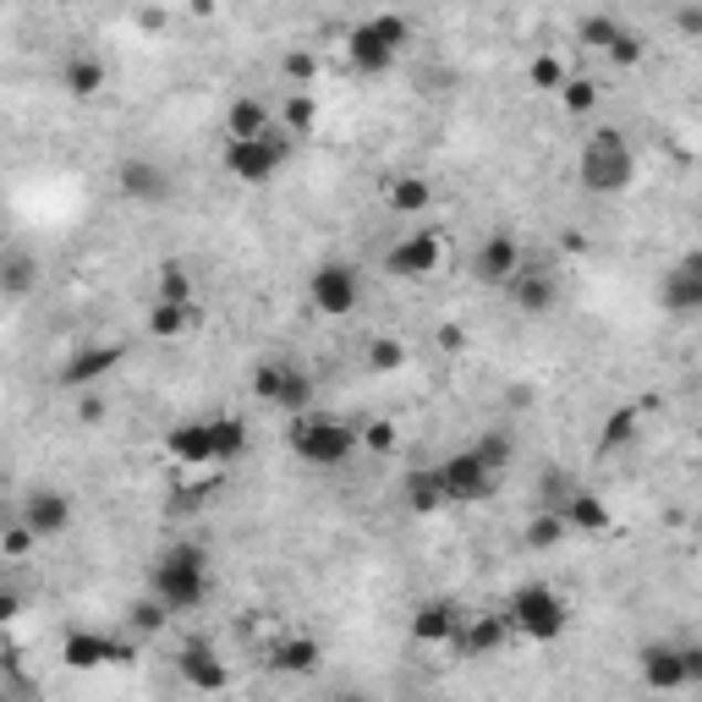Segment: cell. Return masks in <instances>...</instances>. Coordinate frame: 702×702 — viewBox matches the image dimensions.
Here are the masks:
<instances>
[{
	"mask_svg": "<svg viewBox=\"0 0 702 702\" xmlns=\"http://www.w3.org/2000/svg\"><path fill=\"white\" fill-rule=\"evenodd\" d=\"M148 593L170 609V615H192L209 598V549L203 544H170L154 570H148Z\"/></svg>",
	"mask_w": 702,
	"mask_h": 702,
	"instance_id": "cell-1",
	"label": "cell"
},
{
	"mask_svg": "<svg viewBox=\"0 0 702 702\" xmlns=\"http://www.w3.org/2000/svg\"><path fill=\"white\" fill-rule=\"evenodd\" d=\"M576 181L593 192V198H615L637 181V148L620 127H598L593 138L581 143V159H576Z\"/></svg>",
	"mask_w": 702,
	"mask_h": 702,
	"instance_id": "cell-2",
	"label": "cell"
},
{
	"mask_svg": "<svg viewBox=\"0 0 702 702\" xmlns=\"http://www.w3.org/2000/svg\"><path fill=\"white\" fill-rule=\"evenodd\" d=\"M505 620L527 642H560L565 631H570V604H565L549 581H522L511 593V604H505Z\"/></svg>",
	"mask_w": 702,
	"mask_h": 702,
	"instance_id": "cell-3",
	"label": "cell"
},
{
	"mask_svg": "<svg viewBox=\"0 0 702 702\" xmlns=\"http://www.w3.org/2000/svg\"><path fill=\"white\" fill-rule=\"evenodd\" d=\"M407 39H412V22L396 17V11H379V17L357 22L352 39H346L352 72H363V77H385V72L396 66V55L407 50Z\"/></svg>",
	"mask_w": 702,
	"mask_h": 702,
	"instance_id": "cell-4",
	"label": "cell"
},
{
	"mask_svg": "<svg viewBox=\"0 0 702 702\" xmlns=\"http://www.w3.org/2000/svg\"><path fill=\"white\" fill-rule=\"evenodd\" d=\"M291 455L296 461H307V467H340L357 444H363V433L352 428V422H340V418H291Z\"/></svg>",
	"mask_w": 702,
	"mask_h": 702,
	"instance_id": "cell-5",
	"label": "cell"
},
{
	"mask_svg": "<svg viewBox=\"0 0 702 702\" xmlns=\"http://www.w3.org/2000/svg\"><path fill=\"white\" fill-rule=\"evenodd\" d=\"M291 143L296 138H285V133H270V138H253V143H226L220 159H226V170L242 187H264V181H275V170L291 159Z\"/></svg>",
	"mask_w": 702,
	"mask_h": 702,
	"instance_id": "cell-6",
	"label": "cell"
},
{
	"mask_svg": "<svg viewBox=\"0 0 702 702\" xmlns=\"http://www.w3.org/2000/svg\"><path fill=\"white\" fill-rule=\"evenodd\" d=\"M307 302H313V313H324V318L357 313V302H363V275H357V264L324 259V264L313 270V281H307Z\"/></svg>",
	"mask_w": 702,
	"mask_h": 702,
	"instance_id": "cell-7",
	"label": "cell"
},
{
	"mask_svg": "<svg viewBox=\"0 0 702 702\" xmlns=\"http://www.w3.org/2000/svg\"><path fill=\"white\" fill-rule=\"evenodd\" d=\"M439 478H444L450 505H478V500H489V494L500 489V472H489V467L478 461V450L444 455V461H439Z\"/></svg>",
	"mask_w": 702,
	"mask_h": 702,
	"instance_id": "cell-8",
	"label": "cell"
},
{
	"mask_svg": "<svg viewBox=\"0 0 702 702\" xmlns=\"http://www.w3.org/2000/svg\"><path fill=\"white\" fill-rule=\"evenodd\" d=\"M133 659H138V648L122 637H105V631H66V642H61L66 670H111V664H133Z\"/></svg>",
	"mask_w": 702,
	"mask_h": 702,
	"instance_id": "cell-9",
	"label": "cell"
},
{
	"mask_svg": "<svg viewBox=\"0 0 702 702\" xmlns=\"http://www.w3.org/2000/svg\"><path fill=\"white\" fill-rule=\"evenodd\" d=\"M176 675H181L192 692H203V698H214V692L231 687V664L220 659V648H214L209 637H192V642L176 648Z\"/></svg>",
	"mask_w": 702,
	"mask_h": 702,
	"instance_id": "cell-10",
	"label": "cell"
},
{
	"mask_svg": "<svg viewBox=\"0 0 702 702\" xmlns=\"http://www.w3.org/2000/svg\"><path fill=\"white\" fill-rule=\"evenodd\" d=\"M439 264H444V237H439V231H412V237H401V242L385 253V270H390L396 281H428Z\"/></svg>",
	"mask_w": 702,
	"mask_h": 702,
	"instance_id": "cell-11",
	"label": "cell"
},
{
	"mask_svg": "<svg viewBox=\"0 0 702 702\" xmlns=\"http://www.w3.org/2000/svg\"><path fill=\"white\" fill-rule=\"evenodd\" d=\"M122 357H127V346L122 340H105V346H83V352H72L66 363H61V374H55V385L61 390H77V396H88L111 368H122Z\"/></svg>",
	"mask_w": 702,
	"mask_h": 702,
	"instance_id": "cell-12",
	"label": "cell"
},
{
	"mask_svg": "<svg viewBox=\"0 0 702 702\" xmlns=\"http://www.w3.org/2000/svg\"><path fill=\"white\" fill-rule=\"evenodd\" d=\"M637 670H642V687L670 698V692H687V659H681V642H642L637 648Z\"/></svg>",
	"mask_w": 702,
	"mask_h": 702,
	"instance_id": "cell-13",
	"label": "cell"
},
{
	"mask_svg": "<svg viewBox=\"0 0 702 702\" xmlns=\"http://www.w3.org/2000/svg\"><path fill=\"white\" fill-rule=\"evenodd\" d=\"M522 264H527V253H522V242H516L511 231L483 237L478 253H472V275H478L483 285H511L516 275H522Z\"/></svg>",
	"mask_w": 702,
	"mask_h": 702,
	"instance_id": "cell-14",
	"label": "cell"
},
{
	"mask_svg": "<svg viewBox=\"0 0 702 702\" xmlns=\"http://www.w3.org/2000/svg\"><path fill=\"white\" fill-rule=\"evenodd\" d=\"M505 291H511V307L527 313V318H544V313H555V302H560V281H555L544 264H522V275L505 285Z\"/></svg>",
	"mask_w": 702,
	"mask_h": 702,
	"instance_id": "cell-15",
	"label": "cell"
},
{
	"mask_svg": "<svg viewBox=\"0 0 702 702\" xmlns=\"http://www.w3.org/2000/svg\"><path fill=\"white\" fill-rule=\"evenodd\" d=\"M22 527H33L39 538H61L66 527H72V500L61 494V489H33L28 500H22V516H17Z\"/></svg>",
	"mask_w": 702,
	"mask_h": 702,
	"instance_id": "cell-16",
	"label": "cell"
},
{
	"mask_svg": "<svg viewBox=\"0 0 702 702\" xmlns=\"http://www.w3.org/2000/svg\"><path fill=\"white\" fill-rule=\"evenodd\" d=\"M412 637H418L422 648H450L461 637V609L450 598H422L418 609H412Z\"/></svg>",
	"mask_w": 702,
	"mask_h": 702,
	"instance_id": "cell-17",
	"label": "cell"
},
{
	"mask_svg": "<svg viewBox=\"0 0 702 702\" xmlns=\"http://www.w3.org/2000/svg\"><path fill=\"white\" fill-rule=\"evenodd\" d=\"M116 187H122V198H133V203H165V198H170V176H165L154 159H122V165H116Z\"/></svg>",
	"mask_w": 702,
	"mask_h": 702,
	"instance_id": "cell-18",
	"label": "cell"
},
{
	"mask_svg": "<svg viewBox=\"0 0 702 702\" xmlns=\"http://www.w3.org/2000/svg\"><path fill=\"white\" fill-rule=\"evenodd\" d=\"M275 133V111L259 99V94H237L231 111H226V143H253Z\"/></svg>",
	"mask_w": 702,
	"mask_h": 702,
	"instance_id": "cell-19",
	"label": "cell"
},
{
	"mask_svg": "<svg viewBox=\"0 0 702 702\" xmlns=\"http://www.w3.org/2000/svg\"><path fill=\"white\" fill-rule=\"evenodd\" d=\"M505 637H511L505 609H500V615H472V620L461 626L455 648H461V659H489V653H500V648H505Z\"/></svg>",
	"mask_w": 702,
	"mask_h": 702,
	"instance_id": "cell-20",
	"label": "cell"
},
{
	"mask_svg": "<svg viewBox=\"0 0 702 702\" xmlns=\"http://www.w3.org/2000/svg\"><path fill=\"white\" fill-rule=\"evenodd\" d=\"M659 307H664L670 318H698L702 313V281L698 275H687L681 264H670L664 281H659Z\"/></svg>",
	"mask_w": 702,
	"mask_h": 702,
	"instance_id": "cell-21",
	"label": "cell"
},
{
	"mask_svg": "<svg viewBox=\"0 0 702 702\" xmlns=\"http://www.w3.org/2000/svg\"><path fill=\"white\" fill-rule=\"evenodd\" d=\"M401 494H407V511H412V516H439V511L450 505L439 467H412V472L401 478Z\"/></svg>",
	"mask_w": 702,
	"mask_h": 702,
	"instance_id": "cell-22",
	"label": "cell"
},
{
	"mask_svg": "<svg viewBox=\"0 0 702 702\" xmlns=\"http://www.w3.org/2000/svg\"><path fill=\"white\" fill-rule=\"evenodd\" d=\"M105 61L99 55H88V50H72L66 61H61V88L72 94V99H94L99 88H105Z\"/></svg>",
	"mask_w": 702,
	"mask_h": 702,
	"instance_id": "cell-23",
	"label": "cell"
},
{
	"mask_svg": "<svg viewBox=\"0 0 702 702\" xmlns=\"http://www.w3.org/2000/svg\"><path fill=\"white\" fill-rule=\"evenodd\" d=\"M560 516H565V527H570V533H581V538H604V533L615 527V511H609L598 494H587V489H576V494H570V505H565Z\"/></svg>",
	"mask_w": 702,
	"mask_h": 702,
	"instance_id": "cell-24",
	"label": "cell"
},
{
	"mask_svg": "<svg viewBox=\"0 0 702 702\" xmlns=\"http://www.w3.org/2000/svg\"><path fill=\"white\" fill-rule=\"evenodd\" d=\"M385 203H390V214L412 220V214H428V209H433V187H428V176L401 170V176L385 181Z\"/></svg>",
	"mask_w": 702,
	"mask_h": 702,
	"instance_id": "cell-25",
	"label": "cell"
},
{
	"mask_svg": "<svg viewBox=\"0 0 702 702\" xmlns=\"http://www.w3.org/2000/svg\"><path fill=\"white\" fill-rule=\"evenodd\" d=\"M318 664H324L318 637H281V642L270 648V670H275V675H313Z\"/></svg>",
	"mask_w": 702,
	"mask_h": 702,
	"instance_id": "cell-26",
	"label": "cell"
},
{
	"mask_svg": "<svg viewBox=\"0 0 702 702\" xmlns=\"http://www.w3.org/2000/svg\"><path fill=\"white\" fill-rule=\"evenodd\" d=\"M165 450H170V461H181V467H209V461H214V450H209V422H176V428L165 433Z\"/></svg>",
	"mask_w": 702,
	"mask_h": 702,
	"instance_id": "cell-27",
	"label": "cell"
},
{
	"mask_svg": "<svg viewBox=\"0 0 702 702\" xmlns=\"http://www.w3.org/2000/svg\"><path fill=\"white\" fill-rule=\"evenodd\" d=\"M209 450H214V461H220V467H226V461H237V455L248 450V422L237 418V412L209 418Z\"/></svg>",
	"mask_w": 702,
	"mask_h": 702,
	"instance_id": "cell-28",
	"label": "cell"
},
{
	"mask_svg": "<svg viewBox=\"0 0 702 702\" xmlns=\"http://www.w3.org/2000/svg\"><path fill=\"white\" fill-rule=\"evenodd\" d=\"M637 422H642V407H615L604 428H598V455H615V450H626L631 439H637Z\"/></svg>",
	"mask_w": 702,
	"mask_h": 702,
	"instance_id": "cell-29",
	"label": "cell"
},
{
	"mask_svg": "<svg viewBox=\"0 0 702 702\" xmlns=\"http://www.w3.org/2000/svg\"><path fill=\"white\" fill-rule=\"evenodd\" d=\"M620 33H626V22H620L615 11H587V17L576 22V39H581V44H593V50H604V55L620 44Z\"/></svg>",
	"mask_w": 702,
	"mask_h": 702,
	"instance_id": "cell-30",
	"label": "cell"
},
{
	"mask_svg": "<svg viewBox=\"0 0 702 702\" xmlns=\"http://www.w3.org/2000/svg\"><path fill=\"white\" fill-rule=\"evenodd\" d=\"M192 318H198V313L181 307V302H154V307H148V335H154V340H181V335L192 329Z\"/></svg>",
	"mask_w": 702,
	"mask_h": 702,
	"instance_id": "cell-31",
	"label": "cell"
},
{
	"mask_svg": "<svg viewBox=\"0 0 702 702\" xmlns=\"http://www.w3.org/2000/svg\"><path fill=\"white\" fill-rule=\"evenodd\" d=\"M33 281H39V264H33L22 248H11V253H6V264H0V296H11V302H17V296H28V291H33Z\"/></svg>",
	"mask_w": 702,
	"mask_h": 702,
	"instance_id": "cell-32",
	"label": "cell"
},
{
	"mask_svg": "<svg viewBox=\"0 0 702 702\" xmlns=\"http://www.w3.org/2000/svg\"><path fill=\"white\" fill-rule=\"evenodd\" d=\"M154 302H181V307H192V275H187L181 259H165V264H159V275H154Z\"/></svg>",
	"mask_w": 702,
	"mask_h": 702,
	"instance_id": "cell-33",
	"label": "cell"
},
{
	"mask_svg": "<svg viewBox=\"0 0 702 702\" xmlns=\"http://www.w3.org/2000/svg\"><path fill=\"white\" fill-rule=\"evenodd\" d=\"M275 407H281V412H291V418H307V407H313V379H307L302 368H291V363H285V379H281Z\"/></svg>",
	"mask_w": 702,
	"mask_h": 702,
	"instance_id": "cell-34",
	"label": "cell"
},
{
	"mask_svg": "<svg viewBox=\"0 0 702 702\" xmlns=\"http://www.w3.org/2000/svg\"><path fill=\"white\" fill-rule=\"evenodd\" d=\"M313 122H318L313 94H285V105H281V133H285V138H307V133H313Z\"/></svg>",
	"mask_w": 702,
	"mask_h": 702,
	"instance_id": "cell-35",
	"label": "cell"
},
{
	"mask_svg": "<svg viewBox=\"0 0 702 702\" xmlns=\"http://www.w3.org/2000/svg\"><path fill=\"white\" fill-rule=\"evenodd\" d=\"M565 77H570V72H565V61H560V55H549V50L527 61V88H538V94H560Z\"/></svg>",
	"mask_w": 702,
	"mask_h": 702,
	"instance_id": "cell-36",
	"label": "cell"
},
{
	"mask_svg": "<svg viewBox=\"0 0 702 702\" xmlns=\"http://www.w3.org/2000/svg\"><path fill=\"white\" fill-rule=\"evenodd\" d=\"M281 72H285V83H291V94H307L313 77H318V55L313 50H285Z\"/></svg>",
	"mask_w": 702,
	"mask_h": 702,
	"instance_id": "cell-37",
	"label": "cell"
},
{
	"mask_svg": "<svg viewBox=\"0 0 702 702\" xmlns=\"http://www.w3.org/2000/svg\"><path fill=\"white\" fill-rule=\"evenodd\" d=\"M565 533H570V527H565L560 511H538V516L527 522V549H555Z\"/></svg>",
	"mask_w": 702,
	"mask_h": 702,
	"instance_id": "cell-38",
	"label": "cell"
},
{
	"mask_svg": "<svg viewBox=\"0 0 702 702\" xmlns=\"http://www.w3.org/2000/svg\"><path fill=\"white\" fill-rule=\"evenodd\" d=\"M560 105L570 111V116H587V111L598 105V83H593V77H581V72H570V77H565V88H560Z\"/></svg>",
	"mask_w": 702,
	"mask_h": 702,
	"instance_id": "cell-39",
	"label": "cell"
},
{
	"mask_svg": "<svg viewBox=\"0 0 702 702\" xmlns=\"http://www.w3.org/2000/svg\"><path fill=\"white\" fill-rule=\"evenodd\" d=\"M407 363V346L396 340V335H379V340H368V368L374 374H396Z\"/></svg>",
	"mask_w": 702,
	"mask_h": 702,
	"instance_id": "cell-40",
	"label": "cell"
},
{
	"mask_svg": "<svg viewBox=\"0 0 702 702\" xmlns=\"http://www.w3.org/2000/svg\"><path fill=\"white\" fill-rule=\"evenodd\" d=\"M127 620H133V631H143V637H154V631H165V620H170V609L148 593V598H138L133 609H127Z\"/></svg>",
	"mask_w": 702,
	"mask_h": 702,
	"instance_id": "cell-41",
	"label": "cell"
},
{
	"mask_svg": "<svg viewBox=\"0 0 702 702\" xmlns=\"http://www.w3.org/2000/svg\"><path fill=\"white\" fill-rule=\"evenodd\" d=\"M472 450H478V461H483L489 472H505V467H511V439H505V433H483Z\"/></svg>",
	"mask_w": 702,
	"mask_h": 702,
	"instance_id": "cell-42",
	"label": "cell"
},
{
	"mask_svg": "<svg viewBox=\"0 0 702 702\" xmlns=\"http://www.w3.org/2000/svg\"><path fill=\"white\" fill-rule=\"evenodd\" d=\"M396 422L390 418H374L368 428H363V450H374V455H396Z\"/></svg>",
	"mask_w": 702,
	"mask_h": 702,
	"instance_id": "cell-43",
	"label": "cell"
},
{
	"mask_svg": "<svg viewBox=\"0 0 702 702\" xmlns=\"http://www.w3.org/2000/svg\"><path fill=\"white\" fill-rule=\"evenodd\" d=\"M281 379H285V363H259V368H253V396L275 407V396H281Z\"/></svg>",
	"mask_w": 702,
	"mask_h": 702,
	"instance_id": "cell-44",
	"label": "cell"
},
{
	"mask_svg": "<svg viewBox=\"0 0 702 702\" xmlns=\"http://www.w3.org/2000/svg\"><path fill=\"white\" fill-rule=\"evenodd\" d=\"M33 544H39V533H33V527H22V522H11V527H6V538H0V555H6V560H22Z\"/></svg>",
	"mask_w": 702,
	"mask_h": 702,
	"instance_id": "cell-45",
	"label": "cell"
},
{
	"mask_svg": "<svg viewBox=\"0 0 702 702\" xmlns=\"http://www.w3.org/2000/svg\"><path fill=\"white\" fill-rule=\"evenodd\" d=\"M642 50H648V44H642V33H631V28H626V33H620V44L609 50V61H615V66H637V61H642Z\"/></svg>",
	"mask_w": 702,
	"mask_h": 702,
	"instance_id": "cell-46",
	"label": "cell"
},
{
	"mask_svg": "<svg viewBox=\"0 0 702 702\" xmlns=\"http://www.w3.org/2000/svg\"><path fill=\"white\" fill-rule=\"evenodd\" d=\"M675 28L687 39H702V6H675Z\"/></svg>",
	"mask_w": 702,
	"mask_h": 702,
	"instance_id": "cell-47",
	"label": "cell"
},
{
	"mask_svg": "<svg viewBox=\"0 0 702 702\" xmlns=\"http://www.w3.org/2000/svg\"><path fill=\"white\" fill-rule=\"evenodd\" d=\"M681 659H687V687H702V642L681 648Z\"/></svg>",
	"mask_w": 702,
	"mask_h": 702,
	"instance_id": "cell-48",
	"label": "cell"
},
{
	"mask_svg": "<svg viewBox=\"0 0 702 702\" xmlns=\"http://www.w3.org/2000/svg\"><path fill=\"white\" fill-rule=\"evenodd\" d=\"M77 418L99 422V418H105V401H99V396H77Z\"/></svg>",
	"mask_w": 702,
	"mask_h": 702,
	"instance_id": "cell-49",
	"label": "cell"
},
{
	"mask_svg": "<svg viewBox=\"0 0 702 702\" xmlns=\"http://www.w3.org/2000/svg\"><path fill=\"white\" fill-rule=\"evenodd\" d=\"M675 264H681L687 275H698V281H702V248H687V253H681Z\"/></svg>",
	"mask_w": 702,
	"mask_h": 702,
	"instance_id": "cell-50",
	"label": "cell"
},
{
	"mask_svg": "<svg viewBox=\"0 0 702 702\" xmlns=\"http://www.w3.org/2000/svg\"><path fill=\"white\" fill-rule=\"evenodd\" d=\"M17 609H22V598L6 587V593H0V620H17Z\"/></svg>",
	"mask_w": 702,
	"mask_h": 702,
	"instance_id": "cell-51",
	"label": "cell"
},
{
	"mask_svg": "<svg viewBox=\"0 0 702 702\" xmlns=\"http://www.w3.org/2000/svg\"><path fill=\"white\" fill-rule=\"evenodd\" d=\"M138 22H143V28H148V33H154V28H165V22H170V17H165V11H159V6H148V11H138Z\"/></svg>",
	"mask_w": 702,
	"mask_h": 702,
	"instance_id": "cell-52",
	"label": "cell"
},
{
	"mask_svg": "<svg viewBox=\"0 0 702 702\" xmlns=\"http://www.w3.org/2000/svg\"><path fill=\"white\" fill-rule=\"evenodd\" d=\"M698 450H702V422H698Z\"/></svg>",
	"mask_w": 702,
	"mask_h": 702,
	"instance_id": "cell-53",
	"label": "cell"
},
{
	"mask_svg": "<svg viewBox=\"0 0 702 702\" xmlns=\"http://www.w3.org/2000/svg\"><path fill=\"white\" fill-rule=\"evenodd\" d=\"M698 538H702V527H698Z\"/></svg>",
	"mask_w": 702,
	"mask_h": 702,
	"instance_id": "cell-54",
	"label": "cell"
}]
</instances>
